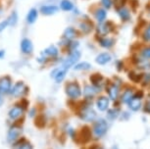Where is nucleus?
Listing matches in <instances>:
<instances>
[{"instance_id": "obj_16", "label": "nucleus", "mask_w": 150, "mask_h": 149, "mask_svg": "<svg viewBox=\"0 0 150 149\" xmlns=\"http://www.w3.org/2000/svg\"><path fill=\"white\" fill-rule=\"evenodd\" d=\"M98 33L100 35H106L107 33H109L110 32H111V28L109 27L108 24H105V23H101L100 25L98 26Z\"/></svg>"}, {"instance_id": "obj_15", "label": "nucleus", "mask_w": 150, "mask_h": 149, "mask_svg": "<svg viewBox=\"0 0 150 149\" xmlns=\"http://www.w3.org/2000/svg\"><path fill=\"white\" fill-rule=\"evenodd\" d=\"M38 10L35 9V8H33V9L30 10L29 14H28L27 16V21L29 24H33L36 21V19H38Z\"/></svg>"}, {"instance_id": "obj_31", "label": "nucleus", "mask_w": 150, "mask_h": 149, "mask_svg": "<svg viewBox=\"0 0 150 149\" xmlns=\"http://www.w3.org/2000/svg\"><path fill=\"white\" fill-rule=\"evenodd\" d=\"M101 2H102L103 6L106 8V9H109V8H111L112 6V0H101Z\"/></svg>"}, {"instance_id": "obj_39", "label": "nucleus", "mask_w": 150, "mask_h": 149, "mask_svg": "<svg viewBox=\"0 0 150 149\" xmlns=\"http://www.w3.org/2000/svg\"><path fill=\"white\" fill-rule=\"evenodd\" d=\"M0 92H1V90H0Z\"/></svg>"}, {"instance_id": "obj_35", "label": "nucleus", "mask_w": 150, "mask_h": 149, "mask_svg": "<svg viewBox=\"0 0 150 149\" xmlns=\"http://www.w3.org/2000/svg\"><path fill=\"white\" fill-rule=\"evenodd\" d=\"M4 51H3V50H0V58H2V57H3V55H4Z\"/></svg>"}, {"instance_id": "obj_13", "label": "nucleus", "mask_w": 150, "mask_h": 149, "mask_svg": "<svg viewBox=\"0 0 150 149\" xmlns=\"http://www.w3.org/2000/svg\"><path fill=\"white\" fill-rule=\"evenodd\" d=\"M66 74H67V69H57L53 72V78H55V81L57 83H61L62 81L64 80L65 77H66Z\"/></svg>"}, {"instance_id": "obj_24", "label": "nucleus", "mask_w": 150, "mask_h": 149, "mask_svg": "<svg viewBox=\"0 0 150 149\" xmlns=\"http://www.w3.org/2000/svg\"><path fill=\"white\" fill-rule=\"evenodd\" d=\"M97 91L96 90V88H92V86H89V85H87L83 89V94L86 95V97H92L93 95L95 94V92Z\"/></svg>"}, {"instance_id": "obj_27", "label": "nucleus", "mask_w": 150, "mask_h": 149, "mask_svg": "<svg viewBox=\"0 0 150 149\" xmlns=\"http://www.w3.org/2000/svg\"><path fill=\"white\" fill-rule=\"evenodd\" d=\"M8 21H9V25L10 26H15L18 22V14L16 12H13L8 18Z\"/></svg>"}, {"instance_id": "obj_3", "label": "nucleus", "mask_w": 150, "mask_h": 149, "mask_svg": "<svg viewBox=\"0 0 150 149\" xmlns=\"http://www.w3.org/2000/svg\"><path fill=\"white\" fill-rule=\"evenodd\" d=\"M107 129H108V125H107V122L102 119H100L99 121L95 123L94 128H93V133H94V136L96 137H101L102 136L105 134L107 131Z\"/></svg>"}, {"instance_id": "obj_25", "label": "nucleus", "mask_w": 150, "mask_h": 149, "mask_svg": "<svg viewBox=\"0 0 150 149\" xmlns=\"http://www.w3.org/2000/svg\"><path fill=\"white\" fill-rule=\"evenodd\" d=\"M91 68V65L87 62H83V63H80L78 65H76L74 67V69L77 70V71H81V70H89Z\"/></svg>"}, {"instance_id": "obj_14", "label": "nucleus", "mask_w": 150, "mask_h": 149, "mask_svg": "<svg viewBox=\"0 0 150 149\" xmlns=\"http://www.w3.org/2000/svg\"><path fill=\"white\" fill-rule=\"evenodd\" d=\"M23 108L20 107V106H15V107H13L12 109L10 110L9 112V117L11 118V119L15 120L17 119V118H19L21 115L23 114Z\"/></svg>"}, {"instance_id": "obj_1", "label": "nucleus", "mask_w": 150, "mask_h": 149, "mask_svg": "<svg viewBox=\"0 0 150 149\" xmlns=\"http://www.w3.org/2000/svg\"><path fill=\"white\" fill-rule=\"evenodd\" d=\"M81 58V52L79 50H74L70 53V55L66 58V60L63 63V68L65 69H69L71 67H73L77 62L80 60Z\"/></svg>"}, {"instance_id": "obj_23", "label": "nucleus", "mask_w": 150, "mask_h": 149, "mask_svg": "<svg viewBox=\"0 0 150 149\" xmlns=\"http://www.w3.org/2000/svg\"><path fill=\"white\" fill-rule=\"evenodd\" d=\"M99 42H100V45L105 47V48H110L111 46H113V44H114V40L111 38H101L100 40H99Z\"/></svg>"}, {"instance_id": "obj_6", "label": "nucleus", "mask_w": 150, "mask_h": 149, "mask_svg": "<svg viewBox=\"0 0 150 149\" xmlns=\"http://www.w3.org/2000/svg\"><path fill=\"white\" fill-rule=\"evenodd\" d=\"M22 133V129L18 126H14L9 130V133H8V140L9 141H14L16 140L18 137L21 136Z\"/></svg>"}, {"instance_id": "obj_9", "label": "nucleus", "mask_w": 150, "mask_h": 149, "mask_svg": "<svg viewBox=\"0 0 150 149\" xmlns=\"http://www.w3.org/2000/svg\"><path fill=\"white\" fill-rule=\"evenodd\" d=\"M59 8L55 5H44L40 8V11L43 15H47V16H50V15H54L58 12Z\"/></svg>"}, {"instance_id": "obj_7", "label": "nucleus", "mask_w": 150, "mask_h": 149, "mask_svg": "<svg viewBox=\"0 0 150 149\" xmlns=\"http://www.w3.org/2000/svg\"><path fill=\"white\" fill-rule=\"evenodd\" d=\"M33 43L29 38H24L21 41V50L23 53L30 54V53L33 52Z\"/></svg>"}, {"instance_id": "obj_26", "label": "nucleus", "mask_w": 150, "mask_h": 149, "mask_svg": "<svg viewBox=\"0 0 150 149\" xmlns=\"http://www.w3.org/2000/svg\"><path fill=\"white\" fill-rule=\"evenodd\" d=\"M132 96H134V94H132V90H126L124 92L123 97H122V101H123V102H126V103H129V100L132 98Z\"/></svg>"}, {"instance_id": "obj_33", "label": "nucleus", "mask_w": 150, "mask_h": 149, "mask_svg": "<svg viewBox=\"0 0 150 149\" xmlns=\"http://www.w3.org/2000/svg\"><path fill=\"white\" fill-rule=\"evenodd\" d=\"M19 149H33V147L30 143H25V144H23Z\"/></svg>"}, {"instance_id": "obj_34", "label": "nucleus", "mask_w": 150, "mask_h": 149, "mask_svg": "<svg viewBox=\"0 0 150 149\" xmlns=\"http://www.w3.org/2000/svg\"><path fill=\"white\" fill-rule=\"evenodd\" d=\"M145 37H146V39H149L150 40V26L147 28V30L145 32Z\"/></svg>"}, {"instance_id": "obj_37", "label": "nucleus", "mask_w": 150, "mask_h": 149, "mask_svg": "<svg viewBox=\"0 0 150 149\" xmlns=\"http://www.w3.org/2000/svg\"><path fill=\"white\" fill-rule=\"evenodd\" d=\"M98 149H103V148H98Z\"/></svg>"}, {"instance_id": "obj_30", "label": "nucleus", "mask_w": 150, "mask_h": 149, "mask_svg": "<svg viewBox=\"0 0 150 149\" xmlns=\"http://www.w3.org/2000/svg\"><path fill=\"white\" fill-rule=\"evenodd\" d=\"M8 25H9V21H8V19L5 20V21H3V22H1V23H0V32H3V30L8 27Z\"/></svg>"}, {"instance_id": "obj_10", "label": "nucleus", "mask_w": 150, "mask_h": 149, "mask_svg": "<svg viewBox=\"0 0 150 149\" xmlns=\"http://www.w3.org/2000/svg\"><path fill=\"white\" fill-rule=\"evenodd\" d=\"M129 106L132 111L139 110L141 107V98L138 96H132V98L129 102Z\"/></svg>"}, {"instance_id": "obj_12", "label": "nucleus", "mask_w": 150, "mask_h": 149, "mask_svg": "<svg viewBox=\"0 0 150 149\" xmlns=\"http://www.w3.org/2000/svg\"><path fill=\"white\" fill-rule=\"evenodd\" d=\"M96 106H97L98 110H100V111L107 110V108H108V106H109V99L104 96L98 98L97 101H96Z\"/></svg>"}, {"instance_id": "obj_38", "label": "nucleus", "mask_w": 150, "mask_h": 149, "mask_svg": "<svg viewBox=\"0 0 150 149\" xmlns=\"http://www.w3.org/2000/svg\"><path fill=\"white\" fill-rule=\"evenodd\" d=\"M149 109H150V104H149Z\"/></svg>"}, {"instance_id": "obj_20", "label": "nucleus", "mask_w": 150, "mask_h": 149, "mask_svg": "<svg viewBox=\"0 0 150 149\" xmlns=\"http://www.w3.org/2000/svg\"><path fill=\"white\" fill-rule=\"evenodd\" d=\"M77 35V32H76L75 29L73 28H67L64 32V37L67 39H73L75 36Z\"/></svg>"}, {"instance_id": "obj_18", "label": "nucleus", "mask_w": 150, "mask_h": 149, "mask_svg": "<svg viewBox=\"0 0 150 149\" xmlns=\"http://www.w3.org/2000/svg\"><path fill=\"white\" fill-rule=\"evenodd\" d=\"M108 93H109V96L111 98L112 100H116L119 95V88L118 86H116L115 84H113L110 88H108Z\"/></svg>"}, {"instance_id": "obj_36", "label": "nucleus", "mask_w": 150, "mask_h": 149, "mask_svg": "<svg viewBox=\"0 0 150 149\" xmlns=\"http://www.w3.org/2000/svg\"><path fill=\"white\" fill-rule=\"evenodd\" d=\"M2 101H3V99H2L1 95H0V105H1V104H2Z\"/></svg>"}, {"instance_id": "obj_8", "label": "nucleus", "mask_w": 150, "mask_h": 149, "mask_svg": "<svg viewBox=\"0 0 150 149\" xmlns=\"http://www.w3.org/2000/svg\"><path fill=\"white\" fill-rule=\"evenodd\" d=\"M95 117H96L95 112L89 107L83 109V112H81V118L84 121H86V122H91V121L95 119Z\"/></svg>"}, {"instance_id": "obj_2", "label": "nucleus", "mask_w": 150, "mask_h": 149, "mask_svg": "<svg viewBox=\"0 0 150 149\" xmlns=\"http://www.w3.org/2000/svg\"><path fill=\"white\" fill-rule=\"evenodd\" d=\"M66 93L70 98L72 99H77L81 96V88L78 83H71L66 86Z\"/></svg>"}, {"instance_id": "obj_28", "label": "nucleus", "mask_w": 150, "mask_h": 149, "mask_svg": "<svg viewBox=\"0 0 150 149\" xmlns=\"http://www.w3.org/2000/svg\"><path fill=\"white\" fill-rule=\"evenodd\" d=\"M119 116V110L118 109H112V110H110L108 112V117L110 118V119L114 120L116 119Z\"/></svg>"}, {"instance_id": "obj_11", "label": "nucleus", "mask_w": 150, "mask_h": 149, "mask_svg": "<svg viewBox=\"0 0 150 149\" xmlns=\"http://www.w3.org/2000/svg\"><path fill=\"white\" fill-rule=\"evenodd\" d=\"M111 59L112 57L109 53H101V54H99L97 57H96L95 61L99 65H105V64L109 63V62L111 61Z\"/></svg>"}, {"instance_id": "obj_29", "label": "nucleus", "mask_w": 150, "mask_h": 149, "mask_svg": "<svg viewBox=\"0 0 150 149\" xmlns=\"http://www.w3.org/2000/svg\"><path fill=\"white\" fill-rule=\"evenodd\" d=\"M81 30H83V32H89L90 30H91V26L90 25H88L87 23H81Z\"/></svg>"}, {"instance_id": "obj_19", "label": "nucleus", "mask_w": 150, "mask_h": 149, "mask_svg": "<svg viewBox=\"0 0 150 149\" xmlns=\"http://www.w3.org/2000/svg\"><path fill=\"white\" fill-rule=\"evenodd\" d=\"M107 13L104 9H98L95 13V18L99 22V23H103L106 19Z\"/></svg>"}, {"instance_id": "obj_5", "label": "nucleus", "mask_w": 150, "mask_h": 149, "mask_svg": "<svg viewBox=\"0 0 150 149\" xmlns=\"http://www.w3.org/2000/svg\"><path fill=\"white\" fill-rule=\"evenodd\" d=\"M11 78L9 77H3L0 80V90L2 93H9L11 90Z\"/></svg>"}, {"instance_id": "obj_17", "label": "nucleus", "mask_w": 150, "mask_h": 149, "mask_svg": "<svg viewBox=\"0 0 150 149\" xmlns=\"http://www.w3.org/2000/svg\"><path fill=\"white\" fill-rule=\"evenodd\" d=\"M42 55H48L51 56V57H55L58 55V49L55 45H50L49 47H47L46 49L42 52Z\"/></svg>"}, {"instance_id": "obj_32", "label": "nucleus", "mask_w": 150, "mask_h": 149, "mask_svg": "<svg viewBox=\"0 0 150 149\" xmlns=\"http://www.w3.org/2000/svg\"><path fill=\"white\" fill-rule=\"evenodd\" d=\"M142 55H143V57L150 59V47H146V48L143 49Z\"/></svg>"}, {"instance_id": "obj_21", "label": "nucleus", "mask_w": 150, "mask_h": 149, "mask_svg": "<svg viewBox=\"0 0 150 149\" xmlns=\"http://www.w3.org/2000/svg\"><path fill=\"white\" fill-rule=\"evenodd\" d=\"M118 14L120 15L121 19L124 20V21H128L129 19V12L128 9L124 7H121L120 9H118Z\"/></svg>"}, {"instance_id": "obj_4", "label": "nucleus", "mask_w": 150, "mask_h": 149, "mask_svg": "<svg viewBox=\"0 0 150 149\" xmlns=\"http://www.w3.org/2000/svg\"><path fill=\"white\" fill-rule=\"evenodd\" d=\"M26 91H27V86L25 85V83L23 81H19V83H17L14 85V88L11 90V93L15 97H19L24 93H26Z\"/></svg>"}, {"instance_id": "obj_22", "label": "nucleus", "mask_w": 150, "mask_h": 149, "mask_svg": "<svg viewBox=\"0 0 150 149\" xmlns=\"http://www.w3.org/2000/svg\"><path fill=\"white\" fill-rule=\"evenodd\" d=\"M60 6H61V9L64 11H71L74 8L73 3L71 1H69V0H62Z\"/></svg>"}]
</instances>
